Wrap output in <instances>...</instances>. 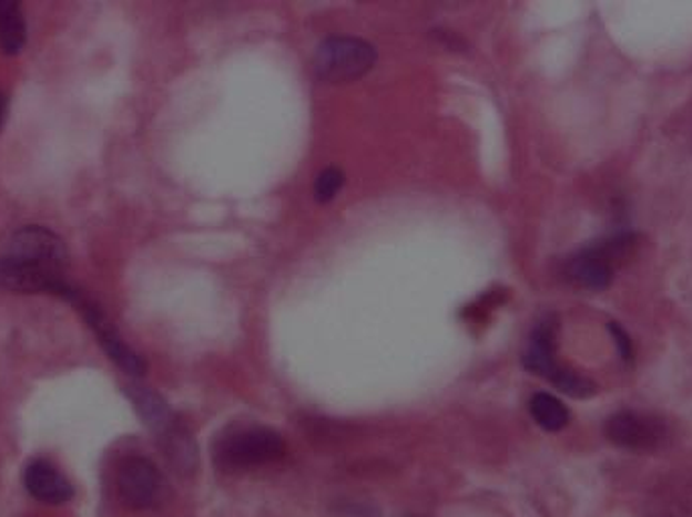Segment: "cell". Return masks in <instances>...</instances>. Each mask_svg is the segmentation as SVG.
<instances>
[{
  "instance_id": "obj_4",
  "label": "cell",
  "mask_w": 692,
  "mask_h": 517,
  "mask_svg": "<svg viewBox=\"0 0 692 517\" xmlns=\"http://www.w3.org/2000/svg\"><path fill=\"white\" fill-rule=\"evenodd\" d=\"M634 245L632 235L613 237L612 241L600 242L576 255L567 265V276L571 281L589 289H603L610 286L613 263L628 255Z\"/></svg>"
},
{
  "instance_id": "obj_17",
  "label": "cell",
  "mask_w": 692,
  "mask_h": 517,
  "mask_svg": "<svg viewBox=\"0 0 692 517\" xmlns=\"http://www.w3.org/2000/svg\"><path fill=\"white\" fill-rule=\"evenodd\" d=\"M610 332L613 333V340H615V344L620 348L623 360H630V358H632V342H630L628 333L623 332L622 328L613 322L610 323Z\"/></svg>"
},
{
  "instance_id": "obj_6",
  "label": "cell",
  "mask_w": 692,
  "mask_h": 517,
  "mask_svg": "<svg viewBox=\"0 0 692 517\" xmlns=\"http://www.w3.org/2000/svg\"><path fill=\"white\" fill-rule=\"evenodd\" d=\"M118 494L124 506L149 509L161 499L162 477L159 467L146 457H130L118 472Z\"/></svg>"
},
{
  "instance_id": "obj_3",
  "label": "cell",
  "mask_w": 692,
  "mask_h": 517,
  "mask_svg": "<svg viewBox=\"0 0 692 517\" xmlns=\"http://www.w3.org/2000/svg\"><path fill=\"white\" fill-rule=\"evenodd\" d=\"M286 453L284 438L272 428H250L225 438L220 447L221 465L230 469H252L282 459Z\"/></svg>"
},
{
  "instance_id": "obj_10",
  "label": "cell",
  "mask_w": 692,
  "mask_h": 517,
  "mask_svg": "<svg viewBox=\"0 0 692 517\" xmlns=\"http://www.w3.org/2000/svg\"><path fill=\"white\" fill-rule=\"evenodd\" d=\"M128 399L134 404L140 418L151 426L152 431H156L159 435L166 433L174 425L173 413L162 401L156 392L139 386V384H130L126 386Z\"/></svg>"
},
{
  "instance_id": "obj_7",
  "label": "cell",
  "mask_w": 692,
  "mask_h": 517,
  "mask_svg": "<svg viewBox=\"0 0 692 517\" xmlns=\"http://www.w3.org/2000/svg\"><path fill=\"white\" fill-rule=\"evenodd\" d=\"M0 289L14 293H51L73 301L80 291L71 288L65 277L49 276L31 265L21 263L4 254L0 257Z\"/></svg>"
},
{
  "instance_id": "obj_1",
  "label": "cell",
  "mask_w": 692,
  "mask_h": 517,
  "mask_svg": "<svg viewBox=\"0 0 692 517\" xmlns=\"http://www.w3.org/2000/svg\"><path fill=\"white\" fill-rule=\"evenodd\" d=\"M377 61L375 46L355 37H330L316 49L314 73L326 83H345L367 75Z\"/></svg>"
},
{
  "instance_id": "obj_16",
  "label": "cell",
  "mask_w": 692,
  "mask_h": 517,
  "mask_svg": "<svg viewBox=\"0 0 692 517\" xmlns=\"http://www.w3.org/2000/svg\"><path fill=\"white\" fill-rule=\"evenodd\" d=\"M551 380L557 384L559 391L566 392L573 399H588L596 392V386L589 380L581 379V376H577L573 372H567V370L559 369V372Z\"/></svg>"
},
{
  "instance_id": "obj_5",
  "label": "cell",
  "mask_w": 692,
  "mask_h": 517,
  "mask_svg": "<svg viewBox=\"0 0 692 517\" xmlns=\"http://www.w3.org/2000/svg\"><path fill=\"white\" fill-rule=\"evenodd\" d=\"M71 303L78 306L83 320L88 322L93 335L98 338V342L104 348L105 354L118 369L124 370L130 376H144L146 374V362L122 340V335L118 333L114 323L110 322V318L105 316L104 311L100 310L98 306H93L92 301H85L80 293Z\"/></svg>"
},
{
  "instance_id": "obj_11",
  "label": "cell",
  "mask_w": 692,
  "mask_h": 517,
  "mask_svg": "<svg viewBox=\"0 0 692 517\" xmlns=\"http://www.w3.org/2000/svg\"><path fill=\"white\" fill-rule=\"evenodd\" d=\"M27 43V21L23 7L14 0H0V51L19 55Z\"/></svg>"
},
{
  "instance_id": "obj_2",
  "label": "cell",
  "mask_w": 692,
  "mask_h": 517,
  "mask_svg": "<svg viewBox=\"0 0 692 517\" xmlns=\"http://www.w3.org/2000/svg\"><path fill=\"white\" fill-rule=\"evenodd\" d=\"M7 255L49 276L65 277V269L70 265V254L63 239L58 232L39 225L17 230L9 242Z\"/></svg>"
},
{
  "instance_id": "obj_18",
  "label": "cell",
  "mask_w": 692,
  "mask_h": 517,
  "mask_svg": "<svg viewBox=\"0 0 692 517\" xmlns=\"http://www.w3.org/2000/svg\"><path fill=\"white\" fill-rule=\"evenodd\" d=\"M7 114H9V97L0 92V130H2L4 122H7Z\"/></svg>"
},
{
  "instance_id": "obj_9",
  "label": "cell",
  "mask_w": 692,
  "mask_h": 517,
  "mask_svg": "<svg viewBox=\"0 0 692 517\" xmlns=\"http://www.w3.org/2000/svg\"><path fill=\"white\" fill-rule=\"evenodd\" d=\"M24 487L41 504L63 506L73 497V485L51 463L33 461L24 469Z\"/></svg>"
},
{
  "instance_id": "obj_15",
  "label": "cell",
  "mask_w": 692,
  "mask_h": 517,
  "mask_svg": "<svg viewBox=\"0 0 692 517\" xmlns=\"http://www.w3.org/2000/svg\"><path fill=\"white\" fill-rule=\"evenodd\" d=\"M345 183V174L340 173L335 166H328L324 168L323 173L316 176V183H314V196L318 203H330L338 190L343 188Z\"/></svg>"
},
{
  "instance_id": "obj_14",
  "label": "cell",
  "mask_w": 692,
  "mask_h": 517,
  "mask_svg": "<svg viewBox=\"0 0 692 517\" xmlns=\"http://www.w3.org/2000/svg\"><path fill=\"white\" fill-rule=\"evenodd\" d=\"M532 418L537 421V425L542 426L545 431H561L569 423V411L566 404L559 399H554L553 394L539 392L535 394L531 401Z\"/></svg>"
},
{
  "instance_id": "obj_13",
  "label": "cell",
  "mask_w": 692,
  "mask_h": 517,
  "mask_svg": "<svg viewBox=\"0 0 692 517\" xmlns=\"http://www.w3.org/2000/svg\"><path fill=\"white\" fill-rule=\"evenodd\" d=\"M164 453L179 472H193L196 465V451L193 438L174 423L166 433H162Z\"/></svg>"
},
{
  "instance_id": "obj_8",
  "label": "cell",
  "mask_w": 692,
  "mask_h": 517,
  "mask_svg": "<svg viewBox=\"0 0 692 517\" xmlns=\"http://www.w3.org/2000/svg\"><path fill=\"white\" fill-rule=\"evenodd\" d=\"M606 435L613 445L623 448H652L662 441L664 428L657 418L642 414L615 413L606 423Z\"/></svg>"
},
{
  "instance_id": "obj_12",
  "label": "cell",
  "mask_w": 692,
  "mask_h": 517,
  "mask_svg": "<svg viewBox=\"0 0 692 517\" xmlns=\"http://www.w3.org/2000/svg\"><path fill=\"white\" fill-rule=\"evenodd\" d=\"M522 362L531 372L547 376V379H553L554 374L559 372V366L554 364L553 328L551 325L542 323L535 330L531 345H529Z\"/></svg>"
}]
</instances>
